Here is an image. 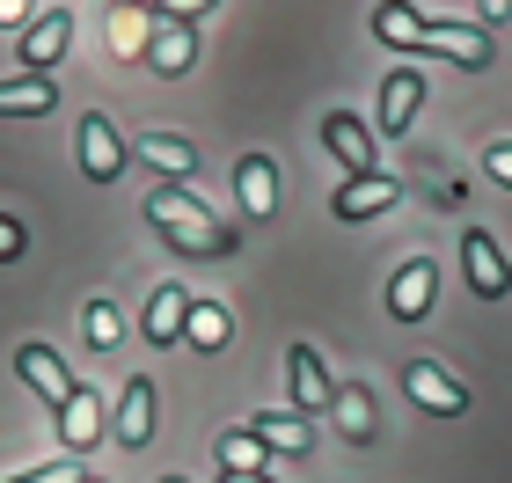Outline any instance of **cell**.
I'll return each instance as SVG.
<instances>
[{
    "mask_svg": "<svg viewBox=\"0 0 512 483\" xmlns=\"http://www.w3.org/2000/svg\"><path fill=\"white\" fill-rule=\"evenodd\" d=\"M235 198H242L249 220H271V205H278V161L271 154H242L235 161Z\"/></svg>",
    "mask_w": 512,
    "mask_h": 483,
    "instance_id": "cell-15",
    "label": "cell"
},
{
    "mask_svg": "<svg viewBox=\"0 0 512 483\" xmlns=\"http://www.w3.org/2000/svg\"><path fill=\"white\" fill-rule=\"evenodd\" d=\"M417 103H425V74H417V66H395V74L381 81V110H374V125L395 140V132H410Z\"/></svg>",
    "mask_w": 512,
    "mask_h": 483,
    "instance_id": "cell-11",
    "label": "cell"
},
{
    "mask_svg": "<svg viewBox=\"0 0 512 483\" xmlns=\"http://www.w3.org/2000/svg\"><path fill=\"white\" fill-rule=\"evenodd\" d=\"M286 388H293L286 410H300V418H322V410L337 403V388H330V374H322L315 344H293V352H286Z\"/></svg>",
    "mask_w": 512,
    "mask_h": 483,
    "instance_id": "cell-6",
    "label": "cell"
},
{
    "mask_svg": "<svg viewBox=\"0 0 512 483\" xmlns=\"http://www.w3.org/2000/svg\"><path fill=\"white\" fill-rule=\"evenodd\" d=\"M322 147L337 154L344 176H381V147H374V125H359L352 110H330L322 118Z\"/></svg>",
    "mask_w": 512,
    "mask_h": 483,
    "instance_id": "cell-2",
    "label": "cell"
},
{
    "mask_svg": "<svg viewBox=\"0 0 512 483\" xmlns=\"http://www.w3.org/2000/svg\"><path fill=\"white\" fill-rule=\"evenodd\" d=\"M337 432H344V440H352V447H366V440H374V432H381V418H374V396H366V388H337Z\"/></svg>",
    "mask_w": 512,
    "mask_h": 483,
    "instance_id": "cell-22",
    "label": "cell"
},
{
    "mask_svg": "<svg viewBox=\"0 0 512 483\" xmlns=\"http://www.w3.org/2000/svg\"><path fill=\"white\" fill-rule=\"evenodd\" d=\"M249 432L264 454H308L315 447V418H300V410H256Z\"/></svg>",
    "mask_w": 512,
    "mask_h": 483,
    "instance_id": "cell-14",
    "label": "cell"
},
{
    "mask_svg": "<svg viewBox=\"0 0 512 483\" xmlns=\"http://www.w3.org/2000/svg\"><path fill=\"white\" fill-rule=\"evenodd\" d=\"M81 337L96 344V352H110V344L125 337V315L110 308V301H88V315H81Z\"/></svg>",
    "mask_w": 512,
    "mask_h": 483,
    "instance_id": "cell-26",
    "label": "cell"
},
{
    "mask_svg": "<svg viewBox=\"0 0 512 483\" xmlns=\"http://www.w3.org/2000/svg\"><path fill=\"white\" fill-rule=\"evenodd\" d=\"M476 8H483V22H505V15H512V0H476Z\"/></svg>",
    "mask_w": 512,
    "mask_h": 483,
    "instance_id": "cell-32",
    "label": "cell"
},
{
    "mask_svg": "<svg viewBox=\"0 0 512 483\" xmlns=\"http://www.w3.org/2000/svg\"><path fill=\"white\" fill-rule=\"evenodd\" d=\"M417 52H439V59L483 74V66H491V30H483V22H425V30H417Z\"/></svg>",
    "mask_w": 512,
    "mask_h": 483,
    "instance_id": "cell-3",
    "label": "cell"
},
{
    "mask_svg": "<svg viewBox=\"0 0 512 483\" xmlns=\"http://www.w3.org/2000/svg\"><path fill=\"white\" fill-rule=\"evenodd\" d=\"M15 483H81V462H44L30 476H15Z\"/></svg>",
    "mask_w": 512,
    "mask_h": 483,
    "instance_id": "cell-27",
    "label": "cell"
},
{
    "mask_svg": "<svg viewBox=\"0 0 512 483\" xmlns=\"http://www.w3.org/2000/svg\"><path fill=\"white\" fill-rule=\"evenodd\" d=\"M183 344H191V352H220V344H227V308L220 301H191V315H183Z\"/></svg>",
    "mask_w": 512,
    "mask_h": 483,
    "instance_id": "cell-23",
    "label": "cell"
},
{
    "mask_svg": "<svg viewBox=\"0 0 512 483\" xmlns=\"http://www.w3.org/2000/svg\"><path fill=\"white\" fill-rule=\"evenodd\" d=\"M461 271H469L476 301H505V293H512V264H505V249L491 242V227H469V235H461Z\"/></svg>",
    "mask_w": 512,
    "mask_h": 483,
    "instance_id": "cell-4",
    "label": "cell"
},
{
    "mask_svg": "<svg viewBox=\"0 0 512 483\" xmlns=\"http://www.w3.org/2000/svg\"><path fill=\"white\" fill-rule=\"evenodd\" d=\"M264 462L271 454L256 447V432L249 425H235V432H220V469H242V476H264Z\"/></svg>",
    "mask_w": 512,
    "mask_h": 483,
    "instance_id": "cell-24",
    "label": "cell"
},
{
    "mask_svg": "<svg viewBox=\"0 0 512 483\" xmlns=\"http://www.w3.org/2000/svg\"><path fill=\"white\" fill-rule=\"evenodd\" d=\"M432 293H439V264H432V257H410V264L388 279V315H395V322H425V315H432Z\"/></svg>",
    "mask_w": 512,
    "mask_h": 483,
    "instance_id": "cell-8",
    "label": "cell"
},
{
    "mask_svg": "<svg viewBox=\"0 0 512 483\" xmlns=\"http://www.w3.org/2000/svg\"><path fill=\"white\" fill-rule=\"evenodd\" d=\"M81 483H103V476H81Z\"/></svg>",
    "mask_w": 512,
    "mask_h": 483,
    "instance_id": "cell-35",
    "label": "cell"
},
{
    "mask_svg": "<svg viewBox=\"0 0 512 483\" xmlns=\"http://www.w3.org/2000/svg\"><path fill=\"white\" fill-rule=\"evenodd\" d=\"M139 59H147L154 66V74H191V59H198V30H191V22H176V15H161L154 22V30H147V52H139Z\"/></svg>",
    "mask_w": 512,
    "mask_h": 483,
    "instance_id": "cell-10",
    "label": "cell"
},
{
    "mask_svg": "<svg viewBox=\"0 0 512 483\" xmlns=\"http://www.w3.org/2000/svg\"><path fill=\"white\" fill-rule=\"evenodd\" d=\"M22 249H30V235H22V227H15L8 213H0V264H15Z\"/></svg>",
    "mask_w": 512,
    "mask_h": 483,
    "instance_id": "cell-28",
    "label": "cell"
},
{
    "mask_svg": "<svg viewBox=\"0 0 512 483\" xmlns=\"http://www.w3.org/2000/svg\"><path fill=\"white\" fill-rule=\"evenodd\" d=\"M15 374L30 381V388H37V396L52 403V410H59L66 396H74V374L59 366V352H52V344H15Z\"/></svg>",
    "mask_w": 512,
    "mask_h": 483,
    "instance_id": "cell-12",
    "label": "cell"
},
{
    "mask_svg": "<svg viewBox=\"0 0 512 483\" xmlns=\"http://www.w3.org/2000/svg\"><path fill=\"white\" fill-rule=\"evenodd\" d=\"M59 440H66V454H88L103 440V396L96 388H74V396L59 403Z\"/></svg>",
    "mask_w": 512,
    "mask_h": 483,
    "instance_id": "cell-16",
    "label": "cell"
},
{
    "mask_svg": "<svg viewBox=\"0 0 512 483\" xmlns=\"http://www.w3.org/2000/svg\"><path fill=\"white\" fill-rule=\"evenodd\" d=\"M81 176L88 183H118L125 176V140H118V125H110L103 110L81 118Z\"/></svg>",
    "mask_w": 512,
    "mask_h": 483,
    "instance_id": "cell-7",
    "label": "cell"
},
{
    "mask_svg": "<svg viewBox=\"0 0 512 483\" xmlns=\"http://www.w3.org/2000/svg\"><path fill=\"white\" fill-rule=\"evenodd\" d=\"M139 8H154V0H139Z\"/></svg>",
    "mask_w": 512,
    "mask_h": 483,
    "instance_id": "cell-36",
    "label": "cell"
},
{
    "mask_svg": "<svg viewBox=\"0 0 512 483\" xmlns=\"http://www.w3.org/2000/svg\"><path fill=\"white\" fill-rule=\"evenodd\" d=\"M118 440L125 447H147L154 440V381L147 374H132L125 396H118Z\"/></svg>",
    "mask_w": 512,
    "mask_h": 483,
    "instance_id": "cell-19",
    "label": "cell"
},
{
    "mask_svg": "<svg viewBox=\"0 0 512 483\" xmlns=\"http://www.w3.org/2000/svg\"><path fill=\"white\" fill-rule=\"evenodd\" d=\"M220 483H271V476H242V469H220Z\"/></svg>",
    "mask_w": 512,
    "mask_h": 483,
    "instance_id": "cell-33",
    "label": "cell"
},
{
    "mask_svg": "<svg viewBox=\"0 0 512 483\" xmlns=\"http://www.w3.org/2000/svg\"><path fill=\"white\" fill-rule=\"evenodd\" d=\"M132 154L147 161V169H161L169 183H191V169H198V147L176 140V132H147V140H132Z\"/></svg>",
    "mask_w": 512,
    "mask_h": 483,
    "instance_id": "cell-17",
    "label": "cell"
},
{
    "mask_svg": "<svg viewBox=\"0 0 512 483\" xmlns=\"http://www.w3.org/2000/svg\"><path fill=\"white\" fill-rule=\"evenodd\" d=\"M139 213H147V220L161 227V242L183 249V257H227V249L242 242L235 227H220L191 191H183V183H161V191H147V205H139Z\"/></svg>",
    "mask_w": 512,
    "mask_h": 483,
    "instance_id": "cell-1",
    "label": "cell"
},
{
    "mask_svg": "<svg viewBox=\"0 0 512 483\" xmlns=\"http://www.w3.org/2000/svg\"><path fill=\"white\" fill-rule=\"evenodd\" d=\"M154 8H161V15H176V22H198L205 8H213V0H154Z\"/></svg>",
    "mask_w": 512,
    "mask_h": 483,
    "instance_id": "cell-29",
    "label": "cell"
},
{
    "mask_svg": "<svg viewBox=\"0 0 512 483\" xmlns=\"http://www.w3.org/2000/svg\"><path fill=\"white\" fill-rule=\"evenodd\" d=\"M161 483H183V476H161Z\"/></svg>",
    "mask_w": 512,
    "mask_h": 483,
    "instance_id": "cell-34",
    "label": "cell"
},
{
    "mask_svg": "<svg viewBox=\"0 0 512 483\" xmlns=\"http://www.w3.org/2000/svg\"><path fill=\"white\" fill-rule=\"evenodd\" d=\"M66 44H74V15H66V8L37 15L30 37H22V66H30V74H52V66L66 59Z\"/></svg>",
    "mask_w": 512,
    "mask_h": 483,
    "instance_id": "cell-13",
    "label": "cell"
},
{
    "mask_svg": "<svg viewBox=\"0 0 512 483\" xmlns=\"http://www.w3.org/2000/svg\"><path fill=\"white\" fill-rule=\"evenodd\" d=\"M44 110H59L52 74H15V81H0V118H44Z\"/></svg>",
    "mask_w": 512,
    "mask_h": 483,
    "instance_id": "cell-20",
    "label": "cell"
},
{
    "mask_svg": "<svg viewBox=\"0 0 512 483\" xmlns=\"http://www.w3.org/2000/svg\"><path fill=\"white\" fill-rule=\"evenodd\" d=\"M483 169H491V176H498V183H512V140H498V147H491V154H483Z\"/></svg>",
    "mask_w": 512,
    "mask_h": 483,
    "instance_id": "cell-30",
    "label": "cell"
},
{
    "mask_svg": "<svg viewBox=\"0 0 512 483\" xmlns=\"http://www.w3.org/2000/svg\"><path fill=\"white\" fill-rule=\"evenodd\" d=\"M395 198H403V183H395L388 169L381 176H344L337 198H330V213L337 220H374V213H395Z\"/></svg>",
    "mask_w": 512,
    "mask_h": 483,
    "instance_id": "cell-9",
    "label": "cell"
},
{
    "mask_svg": "<svg viewBox=\"0 0 512 483\" xmlns=\"http://www.w3.org/2000/svg\"><path fill=\"white\" fill-rule=\"evenodd\" d=\"M183 315H191V293H183V286H154L139 330H147V344H183Z\"/></svg>",
    "mask_w": 512,
    "mask_h": 483,
    "instance_id": "cell-18",
    "label": "cell"
},
{
    "mask_svg": "<svg viewBox=\"0 0 512 483\" xmlns=\"http://www.w3.org/2000/svg\"><path fill=\"white\" fill-rule=\"evenodd\" d=\"M110 44H118L125 59H139V52H147V8H139V0H125V8L110 15Z\"/></svg>",
    "mask_w": 512,
    "mask_h": 483,
    "instance_id": "cell-25",
    "label": "cell"
},
{
    "mask_svg": "<svg viewBox=\"0 0 512 483\" xmlns=\"http://www.w3.org/2000/svg\"><path fill=\"white\" fill-rule=\"evenodd\" d=\"M403 388H410L417 410H432V418H461V410H469V388H461L447 366H432V359H410L403 366Z\"/></svg>",
    "mask_w": 512,
    "mask_h": 483,
    "instance_id": "cell-5",
    "label": "cell"
},
{
    "mask_svg": "<svg viewBox=\"0 0 512 483\" xmlns=\"http://www.w3.org/2000/svg\"><path fill=\"white\" fill-rule=\"evenodd\" d=\"M15 22H30V0H0V30H15Z\"/></svg>",
    "mask_w": 512,
    "mask_h": 483,
    "instance_id": "cell-31",
    "label": "cell"
},
{
    "mask_svg": "<svg viewBox=\"0 0 512 483\" xmlns=\"http://www.w3.org/2000/svg\"><path fill=\"white\" fill-rule=\"evenodd\" d=\"M417 30H425V15H417L410 0H381L374 8V37L388 44V52H417Z\"/></svg>",
    "mask_w": 512,
    "mask_h": 483,
    "instance_id": "cell-21",
    "label": "cell"
}]
</instances>
